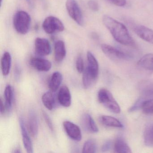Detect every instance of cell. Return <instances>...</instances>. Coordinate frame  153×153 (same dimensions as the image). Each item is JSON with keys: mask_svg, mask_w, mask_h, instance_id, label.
Listing matches in <instances>:
<instances>
[{"mask_svg": "<svg viewBox=\"0 0 153 153\" xmlns=\"http://www.w3.org/2000/svg\"><path fill=\"white\" fill-rule=\"evenodd\" d=\"M63 77L61 73L56 71L52 75L49 81V87L52 92H55L58 90L62 81Z\"/></svg>", "mask_w": 153, "mask_h": 153, "instance_id": "obj_22", "label": "cell"}, {"mask_svg": "<svg viewBox=\"0 0 153 153\" xmlns=\"http://www.w3.org/2000/svg\"><path fill=\"white\" fill-rule=\"evenodd\" d=\"M42 102L47 109L52 110L55 105V99L52 91H49L45 93L42 96Z\"/></svg>", "mask_w": 153, "mask_h": 153, "instance_id": "obj_25", "label": "cell"}, {"mask_svg": "<svg viewBox=\"0 0 153 153\" xmlns=\"http://www.w3.org/2000/svg\"><path fill=\"white\" fill-rule=\"evenodd\" d=\"M14 99V89L10 85H7L4 91V99L7 112L9 111L12 108Z\"/></svg>", "mask_w": 153, "mask_h": 153, "instance_id": "obj_20", "label": "cell"}, {"mask_svg": "<svg viewBox=\"0 0 153 153\" xmlns=\"http://www.w3.org/2000/svg\"><path fill=\"white\" fill-rule=\"evenodd\" d=\"M13 153H20L21 152V150H20V148L19 147H17L16 148L14 149V151H13Z\"/></svg>", "mask_w": 153, "mask_h": 153, "instance_id": "obj_37", "label": "cell"}, {"mask_svg": "<svg viewBox=\"0 0 153 153\" xmlns=\"http://www.w3.org/2000/svg\"><path fill=\"white\" fill-rule=\"evenodd\" d=\"M97 149L96 141L94 139L88 140L83 146L82 152L83 153H94Z\"/></svg>", "mask_w": 153, "mask_h": 153, "instance_id": "obj_26", "label": "cell"}, {"mask_svg": "<svg viewBox=\"0 0 153 153\" xmlns=\"http://www.w3.org/2000/svg\"><path fill=\"white\" fill-rule=\"evenodd\" d=\"M76 68L78 72L83 73L84 71V62L81 56H78L76 61Z\"/></svg>", "mask_w": 153, "mask_h": 153, "instance_id": "obj_29", "label": "cell"}, {"mask_svg": "<svg viewBox=\"0 0 153 153\" xmlns=\"http://www.w3.org/2000/svg\"><path fill=\"white\" fill-rule=\"evenodd\" d=\"M35 50L39 56H47L51 51V44L47 39L37 37L35 41Z\"/></svg>", "mask_w": 153, "mask_h": 153, "instance_id": "obj_7", "label": "cell"}, {"mask_svg": "<svg viewBox=\"0 0 153 153\" xmlns=\"http://www.w3.org/2000/svg\"><path fill=\"white\" fill-rule=\"evenodd\" d=\"M63 127L68 136L76 141H80L82 139L81 130L78 125L69 121H64Z\"/></svg>", "mask_w": 153, "mask_h": 153, "instance_id": "obj_8", "label": "cell"}, {"mask_svg": "<svg viewBox=\"0 0 153 153\" xmlns=\"http://www.w3.org/2000/svg\"><path fill=\"white\" fill-rule=\"evenodd\" d=\"M102 22L117 42L125 46H135V42L123 24L106 15L103 17Z\"/></svg>", "mask_w": 153, "mask_h": 153, "instance_id": "obj_1", "label": "cell"}, {"mask_svg": "<svg viewBox=\"0 0 153 153\" xmlns=\"http://www.w3.org/2000/svg\"><path fill=\"white\" fill-rule=\"evenodd\" d=\"M102 124L106 127L122 128L123 126L122 123L114 117L108 115H102L99 118Z\"/></svg>", "mask_w": 153, "mask_h": 153, "instance_id": "obj_18", "label": "cell"}, {"mask_svg": "<svg viewBox=\"0 0 153 153\" xmlns=\"http://www.w3.org/2000/svg\"><path fill=\"white\" fill-rule=\"evenodd\" d=\"M31 66L38 71H49L52 68V63L50 61L39 57H35L30 61Z\"/></svg>", "mask_w": 153, "mask_h": 153, "instance_id": "obj_9", "label": "cell"}, {"mask_svg": "<svg viewBox=\"0 0 153 153\" xmlns=\"http://www.w3.org/2000/svg\"><path fill=\"white\" fill-rule=\"evenodd\" d=\"M11 65V55L8 52H6L1 59V69L3 76H7L9 75Z\"/></svg>", "mask_w": 153, "mask_h": 153, "instance_id": "obj_23", "label": "cell"}, {"mask_svg": "<svg viewBox=\"0 0 153 153\" xmlns=\"http://www.w3.org/2000/svg\"><path fill=\"white\" fill-rule=\"evenodd\" d=\"M140 68L149 71H153V53H147L141 57L138 61Z\"/></svg>", "mask_w": 153, "mask_h": 153, "instance_id": "obj_21", "label": "cell"}, {"mask_svg": "<svg viewBox=\"0 0 153 153\" xmlns=\"http://www.w3.org/2000/svg\"><path fill=\"white\" fill-rule=\"evenodd\" d=\"M140 109L146 114H153V99L143 100Z\"/></svg>", "mask_w": 153, "mask_h": 153, "instance_id": "obj_27", "label": "cell"}, {"mask_svg": "<svg viewBox=\"0 0 153 153\" xmlns=\"http://www.w3.org/2000/svg\"><path fill=\"white\" fill-rule=\"evenodd\" d=\"M140 92L146 96H153V80L148 79L140 81L138 85Z\"/></svg>", "mask_w": 153, "mask_h": 153, "instance_id": "obj_17", "label": "cell"}, {"mask_svg": "<svg viewBox=\"0 0 153 153\" xmlns=\"http://www.w3.org/2000/svg\"><path fill=\"white\" fill-rule=\"evenodd\" d=\"M81 125L84 129L91 133L99 131L98 127L92 116L88 114H83L81 119Z\"/></svg>", "mask_w": 153, "mask_h": 153, "instance_id": "obj_13", "label": "cell"}, {"mask_svg": "<svg viewBox=\"0 0 153 153\" xmlns=\"http://www.w3.org/2000/svg\"><path fill=\"white\" fill-rule=\"evenodd\" d=\"M21 69L19 65H16L14 69V77L17 81H19L21 77Z\"/></svg>", "mask_w": 153, "mask_h": 153, "instance_id": "obj_32", "label": "cell"}, {"mask_svg": "<svg viewBox=\"0 0 153 153\" xmlns=\"http://www.w3.org/2000/svg\"><path fill=\"white\" fill-rule=\"evenodd\" d=\"M66 7L70 17L78 25L82 26L84 23L83 14L76 0H67Z\"/></svg>", "mask_w": 153, "mask_h": 153, "instance_id": "obj_6", "label": "cell"}, {"mask_svg": "<svg viewBox=\"0 0 153 153\" xmlns=\"http://www.w3.org/2000/svg\"><path fill=\"white\" fill-rule=\"evenodd\" d=\"M144 142L147 146L153 147V125L147 128L145 131Z\"/></svg>", "mask_w": 153, "mask_h": 153, "instance_id": "obj_28", "label": "cell"}, {"mask_svg": "<svg viewBox=\"0 0 153 153\" xmlns=\"http://www.w3.org/2000/svg\"><path fill=\"white\" fill-rule=\"evenodd\" d=\"M101 49L103 53L111 59L128 60L131 58L128 53L109 45H102Z\"/></svg>", "mask_w": 153, "mask_h": 153, "instance_id": "obj_5", "label": "cell"}, {"mask_svg": "<svg viewBox=\"0 0 153 153\" xmlns=\"http://www.w3.org/2000/svg\"><path fill=\"white\" fill-rule=\"evenodd\" d=\"M0 110H1V114H3L7 112V108H6L5 102L3 101L2 98L1 99V108H0Z\"/></svg>", "mask_w": 153, "mask_h": 153, "instance_id": "obj_35", "label": "cell"}, {"mask_svg": "<svg viewBox=\"0 0 153 153\" xmlns=\"http://www.w3.org/2000/svg\"><path fill=\"white\" fill-rule=\"evenodd\" d=\"M31 23L30 15L25 11L19 10L15 14L13 18V25L17 32L22 35L28 33Z\"/></svg>", "mask_w": 153, "mask_h": 153, "instance_id": "obj_2", "label": "cell"}, {"mask_svg": "<svg viewBox=\"0 0 153 153\" xmlns=\"http://www.w3.org/2000/svg\"><path fill=\"white\" fill-rule=\"evenodd\" d=\"M91 37L94 39H97V38H98V36L97 35V34L95 33H92V34L91 35Z\"/></svg>", "mask_w": 153, "mask_h": 153, "instance_id": "obj_36", "label": "cell"}, {"mask_svg": "<svg viewBox=\"0 0 153 153\" xmlns=\"http://www.w3.org/2000/svg\"><path fill=\"white\" fill-rule=\"evenodd\" d=\"M27 127L30 135L36 137L39 131V124L37 115L33 110H31L28 114Z\"/></svg>", "mask_w": 153, "mask_h": 153, "instance_id": "obj_12", "label": "cell"}, {"mask_svg": "<svg viewBox=\"0 0 153 153\" xmlns=\"http://www.w3.org/2000/svg\"><path fill=\"white\" fill-rule=\"evenodd\" d=\"M97 97L99 102L112 112L115 114L120 112V105L111 93L107 89L103 88L100 89Z\"/></svg>", "mask_w": 153, "mask_h": 153, "instance_id": "obj_3", "label": "cell"}, {"mask_svg": "<svg viewBox=\"0 0 153 153\" xmlns=\"http://www.w3.org/2000/svg\"><path fill=\"white\" fill-rule=\"evenodd\" d=\"M19 125L21 129L24 147L27 153H33V148L32 140L30 138V136L26 128L24 119L22 118H20L19 119Z\"/></svg>", "mask_w": 153, "mask_h": 153, "instance_id": "obj_11", "label": "cell"}, {"mask_svg": "<svg viewBox=\"0 0 153 153\" xmlns=\"http://www.w3.org/2000/svg\"><path fill=\"white\" fill-rule=\"evenodd\" d=\"M54 58L57 62L62 61L66 55V49L64 42L61 40L57 41L54 45Z\"/></svg>", "mask_w": 153, "mask_h": 153, "instance_id": "obj_16", "label": "cell"}, {"mask_svg": "<svg viewBox=\"0 0 153 153\" xmlns=\"http://www.w3.org/2000/svg\"><path fill=\"white\" fill-rule=\"evenodd\" d=\"M111 146L112 143L111 140H108V141H106L102 146V151L106 152V151H109L111 148Z\"/></svg>", "mask_w": 153, "mask_h": 153, "instance_id": "obj_34", "label": "cell"}, {"mask_svg": "<svg viewBox=\"0 0 153 153\" xmlns=\"http://www.w3.org/2000/svg\"><path fill=\"white\" fill-rule=\"evenodd\" d=\"M43 30L46 33L52 34L64 31V26L59 19L53 16L47 17L42 24Z\"/></svg>", "mask_w": 153, "mask_h": 153, "instance_id": "obj_4", "label": "cell"}, {"mask_svg": "<svg viewBox=\"0 0 153 153\" xmlns=\"http://www.w3.org/2000/svg\"><path fill=\"white\" fill-rule=\"evenodd\" d=\"M135 33L142 40L153 44V30L143 25H138L134 28Z\"/></svg>", "mask_w": 153, "mask_h": 153, "instance_id": "obj_10", "label": "cell"}, {"mask_svg": "<svg viewBox=\"0 0 153 153\" xmlns=\"http://www.w3.org/2000/svg\"><path fill=\"white\" fill-rule=\"evenodd\" d=\"M115 6L120 7H123L126 5V0H107Z\"/></svg>", "mask_w": 153, "mask_h": 153, "instance_id": "obj_33", "label": "cell"}, {"mask_svg": "<svg viewBox=\"0 0 153 153\" xmlns=\"http://www.w3.org/2000/svg\"><path fill=\"white\" fill-rule=\"evenodd\" d=\"M88 7L94 11H97L99 10V7L98 3L94 0H90L88 2Z\"/></svg>", "mask_w": 153, "mask_h": 153, "instance_id": "obj_31", "label": "cell"}, {"mask_svg": "<svg viewBox=\"0 0 153 153\" xmlns=\"http://www.w3.org/2000/svg\"><path fill=\"white\" fill-rule=\"evenodd\" d=\"M42 115L44 118L45 121V123H46L47 125H48L49 128H50V129L51 130V131H53V124L51 120L50 116H49V115L47 114V113H46L44 111H42Z\"/></svg>", "mask_w": 153, "mask_h": 153, "instance_id": "obj_30", "label": "cell"}, {"mask_svg": "<svg viewBox=\"0 0 153 153\" xmlns=\"http://www.w3.org/2000/svg\"><path fill=\"white\" fill-rule=\"evenodd\" d=\"M87 56L88 65L86 69L94 77L97 79L99 73V65L98 62L91 52H88Z\"/></svg>", "mask_w": 153, "mask_h": 153, "instance_id": "obj_15", "label": "cell"}, {"mask_svg": "<svg viewBox=\"0 0 153 153\" xmlns=\"http://www.w3.org/2000/svg\"><path fill=\"white\" fill-rule=\"evenodd\" d=\"M114 149L115 153H131L130 148L122 137H119L116 139L114 144Z\"/></svg>", "mask_w": 153, "mask_h": 153, "instance_id": "obj_19", "label": "cell"}, {"mask_svg": "<svg viewBox=\"0 0 153 153\" xmlns=\"http://www.w3.org/2000/svg\"><path fill=\"white\" fill-rule=\"evenodd\" d=\"M82 78L83 85L86 89L92 87L96 82L97 78L94 76L86 68L84 70Z\"/></svg>", "mask_w": 153, "mask_h": 153, "instance_id": "obj_24", "label": "cell"}, {"mask_svg": "<svg viewBox=\"0 0 153 153\" xmlns=\"http://www.w3.org/2000/svg\"><path fill=\"white\" fill-rule=\"evenodd\" d=\"M59 103L62 106L68 107L71 103V96L70 91L68 87L63 86L60 88L58 94Z\"/></svg>", "mask_w": 153, "mask_h": 153, "instance_id": "obj_14", "label": "cell"}]
</instances>
